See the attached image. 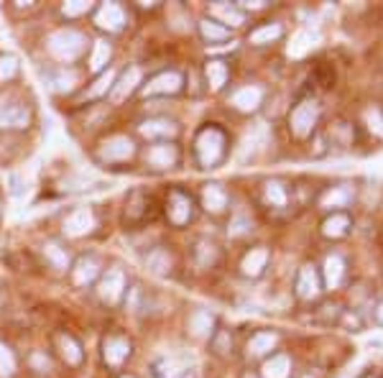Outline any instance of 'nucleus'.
Here are the masks:
<instances>
[{
	"mask_svg": "<svg viewBox=\"0 0 383 378\" xmlns=\"http://www.w3.org/2000/svg\"><path fill=\"white\" fill-rule=\"evenodd\" d=\"M156 378H199V365L189 353H166L154 361Z\"/></svg>",
	"mask_w": 383,
	"mask_h": 378,
	"instance_id": "f257e3e1",
	"label": "nucleus"
},
{
	"mask_svg": "<svg viewBox=\"0 0 383 378\" xmlns=\"http://www.w3.org/2000/svg\"><path fill=\"white\" fill-rule=\"evenodd\" d=\"M197 156H199V164L202 166H215L225 154V135L222 131L215 126L202 128L199 135H197Z\"/></svg>",
	"mask_w": 383,
	"mask_h": 378,
	"instance_id": "f03ea898",
	"label": "nucleus"
},
{
	"mask_svg": "<svg viewBox=\"0 0 383 378\" xmlns=\"http://www.w3.org/2000/svg\"><path fill=\"white\" fill-rule=\"evenodd\" d=\"M82 49H85V36L72 31V28H62V31L51 33V39H49V51H51V56H56L59 62L77 59V56L82 54Z\"/></svg>",
	"mask_w": 383,
	"mask_h": 378,
	"instance_id": "7ed1b4c3",
	"label": "nucleus"
},
{
	"mask_svg": "<svg viewBox=\"0 0 383 378\" xmlns=\"http://www.w3.org/2000/svg\"><path fill=\"white\" fill-rule=\"evenodd\" d=\"M317 118H320V105L314 103V100L299 103L289 118L291 133L297 135V138H307V135L312 133V128L317 126Z\"/></svg>",
	"mask_w": 383,
	"mask_h": 378,
	"instance_id": "20e7f679",
	"label": "nucleus"
},
{
	"mask_svg": "<svg viewBox=\"0 0 383 378\" xmlns=\"http://www.w3.org/2000/svg\"><path fill=\"white\" fill-rule=\"evenodd\" d=\"M136 154V143L128 138V135H113L108 141L102 143L97 156L102 161H128V158Z\"/></svg>",
	"mask_w": 383,
	"mask_h": 378,
	"instance_id": "39448f33",
	"label": "nucleus"
},
{
	"mask_svg": "<svg viewBox=\"0 0 383 378\" xmlns=\"http://www.w3.org/2000/svg\"><path fill=\"white\" fill-rule=\"evenodd\" d=\"M181 85H184V79H181L179 72H161L154 79H149V85L143 87V94L146 97L149 94H174L179 92Z\"/></svg>",
	"mask_w": 383,
	"mask_h": 378,
	"instance_id": "423d86ee",
	"label": "nucleus"
},
{
	"mask_svg": "<svg viewBox=\"0 0 383 378\" xmlns=\"http://www.w3.org/2000/svg\"><path fill=\"white\" fill-rule=\"evenodd\" d=\"M123 289H125V276L120 268H110L108 274L102 276V281H100V297L108 304H117L120 302V297H123Z\"/></svg>",
	"mask_w": 383,
	"mask_h": 378,
	"instance_id": "0eeeda50",
	"label": "nucleus"
},
{
	"mask_svg": "<svg viewBox=\"0 0 383 378\" xmlns=\"http://www.w3.org/2000/svg\"><path fill=\"white\" fill-rule=\"evenodd\" d=\"M92 228H95V215L90 207H77V210L64 220V233L72 238L87 236Z\"/></svg>",
	"mask_w": 383,
	"mask_h": 378,
	"instance_id": "6e6552de",
	"label": "nucleus"
},
{
	"mask_svg": "<svg viewBox=\"0 0 383 378\" xmlns=\"http://www.w3.org/2000/svg\"><path fill=\"white\" fill-rule=\"evenodd\" d=\"M169 217L174 225H184L192 220V199L184 192H172L169 195Z\"/></svg>",
	"mask_w": 383,
	"mask_h": 378,
	"instance_id": "1a4fd4ad",
	"label": "nucleus"
},
{
	"mask_svg": "<svg viewBox=\"0 0 383 378\" xmlns=\"http://www.w3.org/2000/svg\"><path fill=\"white\" fill-rule=\"evenodd\" d=\"M95 24L100 26V28H108V31H117V28L125 24L123 8H120L117 3H105V6L97 10V16H95Z\"/></svg>",
	"mask_w": 383,
	"mask_h": 378,
	"instance_id": "9d476101",
	"label": "nucleus"
},
{
	"mask_svg": "<svg viewBox=\"0 0 383 378\" xmlns=\"http://www.w3.org/2000/svg\"><path fill=\"white\" fill-rule=\"evenodd\" d=\"M136 85H141V69H138V67H131V69H125L123 74H120L117 82H113V100H115V103L125 100V97L136 90Z\"/></svg>",
	"mask_w": 383,
	"mask_h": 378,
	"instance_id": "9b49d317",
	"label": "nucleus"
},
{
	"mask_svg": "<svg viewBox=\"0 0 383 378\" xmlns=\"http://www.w3.org/2000/svg\"><path fill=\"white\" fill-rule=\"evenodd\" d=\"M149 164L156 166V169H169V166L177 164V158H179V151H177V146H172V143H158V146H154V149L149 151Z\"/></svg>",
	"mask_w": 383,
	"mask_h": 378,
	"instance_id": "f8f14e48",
	"label": "nucleus"
},
{
	"mask_svg": "<svg viewBox=\"0 0 383 378\" xmlns=\"http://www.w3.org/2000/svg\"><path fill=\"white\" fill-rule=\"evenodd\" d=\"M102 355L110 365H120V363L131 355V343L125 338H108L105 345H102Z\"/></svg>",
	"mask_w": 383,
	"mask_h": 378,
	"instance_id": "ddd939ff",
	"label": "nucleus"
},
{
	"mask_svg": "<svg viewBox=\"0 0 383 378\" xmlns=\"http://www.w3.org/2000/svg\"><path fill=\"white\" fill-rule=\"evenodd\" d=\"M297 292L302 299H314V297L320 294V276H317V271H314L312 266H304L299 271Z\"/></svg>",
	"mask_w": 383,
	"mask_h": 378,
	"instance_id": "4468645a",
	"label": "nucleus"
},
{
	"mask_svg": "<svg viewBox=\"0 0 383 378\" xmlns=\"http://www.w3.org/2000/svg\"><path fill=\"white\" fill-rule=\"evenodd\" d=\"M202 205L207 213H222L227 207V195L220 184H207L202 189Z\"/></svg>",
	"mask_w": 383,
	"mask_h": 378,
	"instance_id": "2eb2a0df",
	"label": "nucleus"
},
{
	"mask_svg": "<svg viewBox=\"0 0 383 378\" xmlns=\"http://www.w3.org/2000/svg\"><path fill=\"white\" fill-rule=\"evenodd\" d=\"M261 97H263L261 87H243V90H238V92L233 94V105L238 110L250 113L261 105Z\"/></svg>",
	"mask_w": 383,
	"mask_h": 378,
	"instance_id": "dca6fc26",
	"label": "nucleus"
},
{
	"mask_svg": "<svg viewBox=\"0 0 383 378\" xmlns=\"http://www.w3.org/2000/svg\"><path fill=\"white\" fill-rule=\"evenodd\" d=\"M268 263V251L266 248H253L250 253H245L241 268L245 276H259Z\"/></svg>",
	"mask_w": 383,
	"mask_h": 378,
	"instance_id": "f3484780",
	"label": "nucleus"
},
{
	"mask_svg": "<svg viewBox=\"0 0 383 378\" xmlns=\"http://www.w3.org/2000/svg\"><path fill=\"white\" fill-rule=\"evenodd\" d=\"M212 327H215V317H212L210 312L197 309V312L189 315V330H192V335H197V338H210Z\"/></svg>",
	"mask_w": 383,
	"mask_h": 378,
	"instance_id": "a211bd4d",
	"label": "nucleus"
},
{
	"mask_svg": "<svg viewBox=\"0 0 383 378\" xmlns=\"http://www.w3.org/2000/svg\"><path fill=\"white\" fill-rule=\"evenodd\" d=\"M266 126L263 123H256V126L250 128V133L245 135V141H243V149H241V158H248V156H253L256 151L266 143Z\"/></svg>",
	"mask_w": 383,
	"mask_h": 378,
	"instance_id": "6ab92c4d",
	"label": "nucleus"
},
{
	"mask_svg": "<svg viewBox=\"0 0 383 378\" xmlns=\"http://www.w3.org/2000/svg\"><path fill=\"white\" fill-rule=\"evenodd\" d=\"M263 378H286L291 370V363H289V355L284 353H276L271 355L266 363H263Z\"/></svg>",
	"mask_w": 383,
	"mask_h": 378,
	"instance_id": "aec40b11",
	"label": "nucleus"
},
{
	"mask_svg": "<svg viewBox=\"0 0 383 378\" xmlns=\"http://www.w3.org/2000/svg\"><path fill=\"white\" fill-rule=\"evenodd\" d=\"M28 110L21 108V105H13V108H6V110H0V128H26L28 126Z\"/></svg>",
	"mask_w": 383,
	"mask_h": 378,
	"instance_id": "412c9836",
	"label": "nucleus"
},
{
	"mask_svg": "<svg viewBox=\"0 0 383 378\" xmlns=\"http://www.w3.org/2000/svg\"><path fill=\"white\" fill-rule=\"evenodd\" d=\"M350 228V217L345 213H335L329 215L327 220L322 222V236L325 238H343Z\"/></svg>",
	"mask_w": 383,
	"mask_h": 378,
	"instance_id": "4be33fe9",
	"label": "nucleus"
},
{
	"mask_svg": "<svg viewBox=\"0 0 383 378\" xmlns=\"http://www.w3.org/2000/svg\"><path fill=\"white\" fill-rule=\"evenodd\" d=\"M343 276H345V261L340 258L337 253H332V256L325 261V284H327L329 289H335V286H340Z\"/></svg>",
	"mask_w": 383,
	"mask_h": 378,
	"instance_id": "5701e85b",
	"label": "nucleus"
},
{
	"mask_svg": "<svg viewBox=\"0 0 383 378\" xmlns=\"http://www.w3.org/2000/svg\"><path fill=\"white\" fill-rule=\"evenodd\" d=\"M317 41H320V36H317V33L309 31V28H302V31H299L297 36L291 39V44H289V54H291V56H304L307 51H309V49H312L314 44H317Z\"/></svg>",
	"mask_w": 383,
	"mask_h": 378,
	"instance_id": "b1692460",
	"label": "nucleus"
},
{
	"mask_svg": "<svg viewBox=\"0 0 383 378\" xmlns=\"http://www.w3.org/2000/svg\"><path fill=\"white\" fill-rule=\"evenodd\" d=\"M141 133L146 135V138L174 135V133H177V126H174L172 120H166V118H151V120H146V123L141 126Z\"/></svg>",
	"mask_w": 383,
	"mask_h": 378,
	"instance_id": "393cba45",
	"label": "nucleus"
},
{
	"mask_svg": "<svg viewBox=\"0 0 383 378\" xmlns=\"http://www.w3.org/2000/svg\"><path fill=\"white\" fill-rule=\"evenodd\" d=\"M207 82H210V87L218 92V90H222V85L227 82V67L222 59H212V62H207Z\"/></svg>",
	"mask_w": 383,
	"mask_h": 378,
	"instance_id": "a878e982",
	"label": "nucleus"
},
{
	"mask_svg": "<svg viewBox=\"0 0 383 378\" xmlns=\"http://www.w3.org/2000/svg\"><path fill=\"white\" fill-rule=\"evenodd\" d=\"M276 345V335L274 332H256L248 343V353L250 355H263Z\"/></svg>",
	"mask_w": 383,
	"mask_h": 378,
	"instance_id": "bb28decb",
	"label": "nucleus"
},
{
	"mask_svg": "<svg viewBox=\"0 0 383 378\" xmlns=\"http://www.w3.org/2000/svg\"><path fill=\"white\" fill-rule=\"evenodd\" d=\"M212 13L230 26H241L243 21H245V18H243V10L235 8V6H227V3H215V6H212Z\"/></svg>",
	"mask_w": 383,
	"mask_h": 378,
	"instance_id": "cd10ccee",
	"label": "nucleus"
},
{
	"mask_svg": "<svg viewBox=\"0 0 383 378\" xmlns=\"http://www.w3.org/2000/svg\"><path fill=\"white\" fill-rule=\"evenodd\" d=\"M199 31H202V36L210 44H215V41H225L230 39V31H227L225 26L215 24V21H210V18H204V21H199Z\"/></svg>",
	"mask_w": 383,
	"mask_h": 378,
	"instance_id": "c85d7f7f",
	"label": "nucleus"
},
{
	"mask_svg": "<svg viewBox=\"0 0 383 378\" xmlns=\"http://www.w3.org/2000/svg\"><path fill=\"white\" fill-rule=\"evenodd\" d=\"M146 263H149V268L154 271V274H169V271H172V256H169L166 251H161V248L151 251Z\"/></svg>",
	"mask_w": 383,
	"mask_h": 378,
	"instance_id": "c756f323",
	"label": "nucleus"
},
{
	"mask_svg": "<svg viewBox=\"0 0 383 378\" xmlns=\"http://www.w3.org/2000/svg\"><path fill=\"white\" fill-rule=\"evenodd\" d=\"M97 276V261L95 258H82L77 263V268H74V281L79 284V286H85V284H90Z\"/></svg>",
	"mask_w": 383,
	"mask_h": 378,
	"instance_id": "7c9ffc66",
	"label": "nucleus"
},
{
	"mask_svg": "<svg viewBox=\"0 0 383 378\" xmlns=\"http://www.w3.org/2000/svg\"><path fill=\"white\" fill-rule=\"evenodd\" d=\"M56 343H59V347H62V355H64V361L67 363L77 365V363L82 361V350H79V345L70 338V335H59Z\"/></svg>",
	"mask_w": 383,
	"mask_h": 378,
	"instance_id": "2f4dec72",
	"label": "nucleus"
},
{
	"mask_svg": "<svg viewBox=\"0 0 383 378\" xmlns=\"http://www.w3.org/2000/svg\"><path fill=\"white\" fill-rule=\"evenodd\" d=\"M282 36V26L279 24H268V26H261V28H256V31L250 33V44H271L274 39H279Z\"/></svg>",
	"mask_w": 383,
	"mask_h": 378,
	"instance_id": "473e14b6",
	"label": "nucleus"
},
{
	"mask_svg": "<svg viewBox=\"0 0 383 378\" xmlns=\"http://www.w3.org/2000/svg\"><path fill=\"white\" fill-rule=\"evenodd\" d=\"M110 59V44L108 41H95V49H92V59H90V69L97 72L102 69Z\"/></svg>",
	"mask_w": 383,
	"mask_h": 378,
	"instance_id": "72a5a7b5",
	"label": "nucleus"
},
{
	"mask_svg": "<svg viewBox=\"0 0 383 378\" xmlns=\"http://www.w3.org/2000/svg\"><path fill=\"white\" fill-rule=\"evenodd\" d=\"M77 82V72H56L54 77H51V87H54L56 92H70L72 87Z\"/></svg>",
	"mask_w": 383,
	"mask_h": 378,
	"instance_id": "f704fd0d",
	"label": "nucleus"
},
{
	"mask_svg": "<svg viewBox=\"0 0 383 378\" xmlns=\"http://www.w3.org/2000/svg\"><path fill=\"white\" fill-rule=\"evenodd\" d=\"M13 370H16V358H13V353L8 350V345L0 343V378L13 376Z\"/></svg>",
	"mask_w": 383,
	"mask_h": 378,
	"instance_id": "c9c22d12",
	"label": "nucleus"
},
{
	"mask_svg": "<svg viewBox=\"0 0 383 378\" xmlns=\"http://www.w3.org/2000/svg\"><path fill=\"white\" fill-rule=\"evenodd\" d=\"M266 199L274 207H284L286 205V192L279 181H266Z\"/></svg>",
	"mask_w": 383,
	"mask_h": 378,
	"instance_id": "e433bc0d",
	"label": "nucleus"
},
{
	"mask_svg": "<svg viewBox=\"0 0 383 378\" xmlns=\"http://www.w3.org/2000/svg\"><path fill=\"white\" fill-rule=\"evenodd\" d=\"M348 199H350V192L345 187L332 189V192H327V195L322 197V207H343Z\"/></svg>",
	"mask_w": 383,
	"mask_h": 378,
	"instance_id": "4c0bfd02",
	"label": "nucleus"
},
{
	"mask_svg": "<svg viewBox=\"0 0 383 378\" xmlns=\"http://www.w3.org/2000/svg\"><path fill=\"white\" fill-rule=\"evenodd\" d=\"M113 82H115V74H113V69H108V72H102L100 74V79L95 82V87L87 92V97H100V94H105L113 87Z\"/></svg>",
	"mask_w": 383,
	"mask_h": 378,
	"instance_id": "58836bf2",
	"label": "nucleus"
},
{
	"mask_svg": "<svg viewBox=\"0 0 383 378\" xmlns=\"http://www.w3.org/2000/svg\"><path fill=\"white\" fill-rule=\"evenodd\" d=\"M44 251H47V258L51 261V263H54L56 268H67V263H70V258H67V253H64L62 248H59V245L49 243L47 248H44Z\"/></svg>",
	"mask_w": 383,
	"mask_h": 378,
	"instance_id": "ea45409f",
	"label": "nucleus"
},
{
	"mask_svg": "<svg viewBox=\"0 0 383 378\" xmlns=\"http://www.w3.org/2000/svg\"><path fill=\"white\" fill-rule=\"evenodd\" d=\"M366 118H368V128H370V133L381 135L383 138V113L378 110V108H373V110L366 113Z\"/></svg>",
	"mask_w": 383,
	"mask_h": 378,
	"instance_id": "a19ab883",
	"label": "nucleus"
},
{
	"mask_svg": "<svg viewBox=\"0 0 383 378\" xmlns=\"http://www.w3.org/2000/svg\"><path fill=\"white\" fill-rule=\"evenodd\" d=\"M90 8H92V3H87V0H72V3H64V16H82Z\"/></svg>",
	"mask_w": 383,
	"mask_h": 378,
	"instance_id": "79ce46f5",
	"label": "nucleus"
},
{
	"mask_svg": "<svg viewBox=\"0 0 383 378\" xmlns=\"http://www.w3.org/2000/svg\"><path fill=\"white\" fill-rule=\"evenodd\" d=\"M18 62L13 56H0V79H10L16 74Z\"/></svg>",
	"mask_w": 383,
	"mask_h": 378,
	"instance_id": "37998d69",
	"label": "nucleus"
},
{
	"mask_svg": "<svg viewBox=\"0 0 383 378\" xmlns=\"http://www.w3.org/2000/svg\"><path fill=\"white\" fill-rule=\"evenodd\" d=\"M218 258V251H215V245H207V243H202L199 245V263L202 266H207V263H212V261Z\"/></svg>",
	"mask_w": 383,
	"mask_h": 378,
	"instance_id": "c03bdc74",
	"label": "nucleus"
},
{
	"mask_svg": "<svg viewBox=\"0 0 383 378\" xmlns=\"http://www.w3.org/2000/svg\"><path fill=\"white\" fill-rule=\"evenodd\" d=\"M243 225H245V220H243V217H238V220L233 222L230 233H233V236H241V233H245V228H243Z\"/></svg>",
	"mask_w": 383,
	"mask_h": 378,
	"instance_id": "a18cd8bd",
	"label": "nucleus"
},
{
	"mask_svg": "<svg viewBox=\"0 0 383 378\" xmlns=\"http://www.w3.org/2000/svg\"><path fill=\"white\" fill-rule=\"evenodd\" d=\"M373 317H375V322H378V324H381V327H383V302H381V304H378V307H375Z\"/></svg>",
	"mask_w": 383,
	"mask_h": 378,
	"instance_id": "49530a36",
	"label": "nucleus"
},
{
	"mask_svg": "<svg viewBox=\"0 0 383 378\" xmlns=\"http://www.w3.org/2000/svg\"><path fill=\"white\" fill-rule=\"evenodd\" d=\"M245 378H256V376H245Z\"/></svg>",
	"mask_w": 383,
	"mask_h": 378,
	"instance_id": "de8ad7c7",
	"label": "nucleus"
},
{
	"mask_svg": "<svg viewBox=\"0 0 383 378\" xmlns=\"http://www.w3.org/2000/svg\"><path fill=\"white\" fill-rule=\"evenodd\" d=\"M125 378H131V376H125Z\"/></svg>",
	"mask_w": 383,
	"mask_h": 378,
	"instance_id": "09e8293b",
	"label": "nucleus"
}]
</instances>
